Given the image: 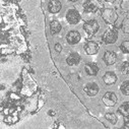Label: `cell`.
Wrapping results in <instances>:
<instances>
[{
	"instance_id": "6da1fadb",
	"label": "cell",
	"mask_w": 129,
	"mask_h": 129,
	"mask_svg": "<svg viewBox=\"0 0 129 129\" xmlns=\"http://www.w3.org/2000/svg\"><path fill=\"white\" fill-rule=\"evenodd\" d=\"M101 16H102L103 20L107 24H110V25L115 24L116 21L118 20V13H117V11L114 8H110V7L102 9Z\"/></svg>"
},
{
	"instance_id": "30bf717a",
	"label": "cell",
	"mask_w": 129,
	"mask_h": 129,
	"mask_svg": "<svg viewBox=\"0 0 129 129\" xmlns=\"http://www.w3.org/2000/svg\"><path fill=\"white\" fill-rule=\"evenodd\" d=\"M83 90L88 96H95L100 91V86L96 82H88L84 85Z\"/></svg>"
},
{
	"instance_id": "e0dca14e",
	"label": "cell",
	"mask_w": 129,
	"mask_h": 129,
	"mask_svg": "<svg viewBox=\"0 0 129 129\" xmlns=\"http://www.w3.org/2000/svg\"><path fill=\"white\" fill-rule=\"evenodd\" d=\"M105 119L107 121H109V123H111L112 125H116L118 122V116L115 113H106Z\"/></svg>"
},
{
	"instance_id": "ffe728a7",
	"label": "cell",
	"mask_w": 129,
	"mask_h": 129,
	"mask_svg": "<svg viewBox=\"0 0 129 129\" xmlns=\"http://www.w3.org/2000/svg\"><path fill=\"white\" fill-rule=\"evenodd\" d=\"M121 29L124 34L129 35V17H126L123 19V21L121 23Z\"/></svg>"
},
{
	"instance_id": "2e32d148",
	"label": "cell",
	"mask_w": 129,
	"mask_h": 129,
	"mask_svg": "<svg viewBox=\"0 0 129 129\" xmlns=\"http://www.w3.org/2000/svg\"><path fill=\"white\" fill-rule=\"evenodd\" d=\"M117 112L124 118H129V102H124L122 105H120Z\"/></svg>"
},
{
	"instance_id": "44dd1931",
	"label": "cell",
	"mask_w": 129,
	"mask_h": 129,
	"mask_svg": "<svg viewBox=\"0 0 129 129\" xmlns=\"http://www.w3.org/2000/svg\"><path fill=\"white\" fill-rule=\"evenodd\" d=\"M119 6L123 12L129 13V0H121Z\"/></svg>"
},
{
	"instance_id": "3957f363",
	"label": "cell",
	"mask_w": 129,
	"mask_h": 129,
	"mask_svg": "<svg viewBox=\"0 0 129 129\" xmlns=\"http://www.w3.org/2000/svg\"><path fill=\"white\" fill-rule=\"evenodd\" d=\"M118 40V31L115 27H110L108 28L102 36V41L106 45H111L115 44Z\"/></svg>"
},
{
	"instance_id": "d6986e66",
	"label": "cell",
	"mask_w": 129,
	"mask_h": 129,
	"mask_svg": "<svg viewBox=\"0 0 129 129\" xmlns=\"http://www.w3.org/2000/svg\"><path fill=\"white\" fill-rule=\"evenodd\" d=\"M120 72L123 75H128L129 74V60L124 61L121 64V66H120Z\"/></svg>"
},
{
	"instance_id": "ba28073f",
	"label": "cell",
	"mask_w": 129,
	"mask_h": 129,
	"mask_svg": "<svg viewBox=\"0 0 129 129\" xmlns=\"http://www.w3.org/2000/svg\"><path fill=\"white\" fill-rule=\"evenodd\" d=\"M103 61H104V63L106 64L107 66H112V65H114V64L118 61V56H117V54L114 51L107 50V51L104 52Z\"/></svg>"
},
{
	"instance_id": "603a6c76",
	"label": "cell",
	"mask_w": 129,
	"mask_h": 129,
	"mask_svg": "<svg viewBox=\"0 0 129 129\" xmlns=\"http://www.w3.org/2000/svg\"><path fill=\"white\" fill-rule=\"evenodd\" d=\"M54 49H55V51H56L57 53H61V51H62L63 47H62V45H61L60 43H56V44H55V46H54Z\"/></svg>"
},
{
	"instance_id": "cb8c5ba5",
	"label": "cell",
	"mask_w": 129,
	"mask_h": 129,
	"mask_svg": "<svg viewBox=\"0 0 129 129\" xmlns=\"http://www.w3.org/2000/svg\"><path fill=\"white\" fill-rule=\"evenodd\" d=\"M123 128H125V129H129V121L128 120H126V121H124V124H123V126H122Z\"/></svg>"
},
{
	"instance_id": "5bb4252c",
	"label": "cell",
	"mask_w": 129,
	"mask_h": 129,
	"mask_svg": "<svg viewBox=\"0 0 129 129\" xmlns=\"http://www.w3.org/2000/svg\"><path fill=\"white\" fill-rule=\"evenodd\" d=\"M99 70H100L99 69V66L96 65L95 63L89 62V63H86L85 65H84V71L89 76H95L96 74L99 73Z\"/></svg>"
},
{
	"instance_id": "9a60e30c",
	"label": "cell",
	"mask_w": 129,
	"mask_h": 129,
	"mask_svg": "<svg viewBox=\"0 0 129 129\" xmlns=\"http://www.w3.org/2000/svg\"><path fill=\"white\" fill-rule=\"evenodd\" d=\"M62 30V24L58 20H52L50 22V31L52 35H57Z\"/></svg>"
},
{
	"instance_id": "8992f818",
	"label": "cell",
	"mask_w": 129,
	"mask_h": 129,
	"mask_svg": "<svg viewBox=\"0 0 129 129\" xmlns=\"http://www.w3.org/2000/svg\"><path fill=\"white\" fill-rule=\"evenodd\" d=\"M102 102L106 107H114L118 102V98L114 91H107L103 95Z\"/></svg>"
},
{
	"instance_id": "52a82bcc",
	"label": "cell",
	"mask_w": 129,
	"mask_h": 129,
	"mask_svg": "<svg viewBox=\"0 0 129 129\" xmlns=\"http://www.w3.org/2000/svg\"><path fill=\"white\" fill-rule=\"evenodd\" d=\"M82 7L85 12L94 13L101 8V4L98 2V0H85Z\"/></svg>"
},
{
	"instance_id": "277c9868",
	"label": "cell",
	"mask_w": 129,
	"mask_h": 129,
	"mask_svg": "<svg viewBox=\"0 0 129 129\" xmlns=\"http://www.w3.org/2000/svg\"><path fill=\"white\" fill-rule=\"evenodd\" d=\"M65 18L67 20V22L69 24H77L79 23V21L81 20V15L79 13V11L75 8H70L67 10L66 14H65Z\"/></svg>"
},
{
	"instance_id": "d4e9b609",
	"label": "cell",
	"mask_w": 129,
	"mask_h": 129,
	"mask_svg": "<svg viewBox=\"0 0 129 129\" xmlns=\"http://www.w3.org/2000/svg\"><path fill=\"white\" fill-rule=\"evenodd\" d=\"M105 2H108V3H113V2H115L116 0H104Z\"/></svg>"
},
{
	"instance_id": "8fae6325",
	"label": "cell",
	"mask_w": 129,
	"mask_h": 129,
	"mask_svg": "<svg viewBox=\"0 0 129 129\" xmlns=\"http://www.w3.org/2000/svg\"><path fill=\"white\" fill-rule=\"evenodd\" d=\"M102 79H103V82L106 85H113V84H115L117 82L118 77H117V75H116V73L114 71H107L103 75Z\"/></svg>"
},
{
	"instance_id": "484cf974",
	"label": "cell",
	"mask_w": 129,
	"mask_h": 129,
	"mask_svg": "<svg viewBox=\"0 0 129 129\" xmlns=\"http://www.w3.org/2000/svg\"><path fill=\"white\" fill-rule=\"evenodd\" d=\"M68 1H70V2H76V1H78V0H68Z\"/></svg>"
},
{
	"instance_id": "7a4b0ae2",
	"label": "cell",
	"mask_w": 129,
	"mask_h": 129,
	"mask_svg": "<svg viewBox=\"0 0 129 129\" xmlns=\"http://www.w3.org/2000/svg\"><path fill=\"white\" fill-rule=\"evenodd\" d=\"M82 28L84 30L86 37H93L100 29V23L98 22L96 19H89L83 23Z\"/></svg>"
},
{
	"instance_id": "ac0fdd59",
	"label": "cell",
	"mask_w": 129,
	"mask_h": 129,
	"mask_svg": "<svg viewBox=\"0 0 129 129\" xmlns=\"http://www.w3.org/2000/svg\"><path fill=\"white\" fill-rule=\"evenodd\" d=\"M120 91L122 92V94L124 95H129V79L128 80H124L121 84H120Z\"/></svg>"
},
{
	"instance_id": "5b68a950",
	"label": "cell",
	"mask_w": 129,
	"mask_h": 129,
	"mask_svg": "<svg viewBox=\"0 0 129 129\" xmlns=\"http://www.w3.org/2000/svg\"><path fill=\"white\" fill-rule=\"evenodd\" d=\"M83 51L86 55H95L100 51V45L95 41H87L83 45Z\"/></svg>"
},
{
	"instance_id": "7c38bea8",
	"label": "cell",
	"mask_w": 129,
	"mask_h": 129,
	"mask_svg": "<svg viewBox=\"0 0 129 129\" xmlns=\"http://www.w3.org/2000/svg\"><path fill=\"white\" fill-rule=\"evenodd\" d=\"M62 8V3L60 0H50L48 2V11L52 14H57Z\"/></svg>"
},
{
	"instance_id": "4fadbf2b",
	"label": "cell",
	"mask_w": 129,
	"mask_h": 129,
	"mask_svg": "<svg viewBox=\"0 0 129 129\" xmlns=\"http://www.w3.org/2000/svg\"><path fill=\"white\" fill-rule=\"evenodd\" d=\"M80 60H81V57H80V55L78 53L71 52L66 58V63L68 64L69 66H76V65L79 64Z\"/></svg>"
},
{
	"instance_id": "9c48e42d",
	"label": "cell",
	"mask_w": 129,
	"mask_h": 129,
	"mask_svg": "<svg viewBox=\"0 0 129 129\" xmlns=\"http://www.w3.org/2000/svg\"><path fill=\"white\" fill-rule=\"evenodd\" d=\"M81 41V35L78 30L72 29L66 34V42L69 45H76Z\"/></svg>"
},
{
	"instance_id": "7402d4cb",
	"label": "cell",
	"mask_w": 129,
	"mask_h": 129,
	"mask_svg": "<svg viewBox=\"0 0 129 129\" xmlns=\"http://www.w3.org/2000/svg\"><path fill=\"white\" fill-rule=\"evenodd\" d=\"M120 50L124 54H129V40H125L120 45Z\"/></svg>"
}]
</instances>
